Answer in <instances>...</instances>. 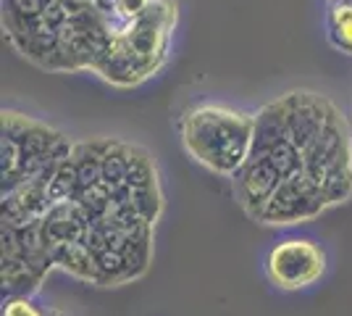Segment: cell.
Segmentation results:
<instances>
[{
	"mask_svg": "<svg viewBox=\"0 0 352 316\" xmlns=\"http://www.w3.org/2000/svg\"><path fill=\"white\" fill-rule=\"evenodd\" d=\"M176 27V0H155L140 21L118 37H111V48L95 72L118 87H134L153 76L168 59L171 32Z\"/></svg>",
	"mask_w": 352,
	"mask_h": 316,
	"instance_id": "cell-2",
	"label": "cell"
},
{
	"mask_svg": "<svg viewBox=\"0 0 352 316\" xmlns=\"http://www.w3.org/2000/svg\"><path fill=\"white\" fill-rule=\"evenodd\" d=\"M89 224H92V216L85 211L82 203H76V200H58V203H53L43 219V235L47 248H50V253L63 248V245L82 242L85 235H87Z\"/></svg>",
	"mask_w": 352,
	"mask_h": 316,
	"instance_id": "cell-6",
	"label": "cell"
},
{
	"mask_svg": "<svg viewBox=\"0 0 352 316\" xmlns=\"http://www.w3.org/2000/svg\"><path fill=\"white\" fill-rule=\"evenodd\" d=\"M326 37L339 53L352 56V0H331L326 11Z\"/></svg>",
	"mask_w": 352,
	"mask_h": 316,
	"instance_id": "cell-8",
	"label": "cell"
},
{
	"mask_svg": "<svg viewBox=\"0 0 352 316\" xmlns=\"http://www.w3.org/2000/svg\"><path fill=\"white\" fill-rule=\"evenodd\" d=\"M182 145L197 164L234 177L245 166L255 137V116L221 103L192 105L179 119Z\"/></svg>",
	"mask_w": 352,
	"mask_h": 316,
	"instance_id": "cell-1",
	"label": "cell"
},
{
	"mask_svg": "<svg viewBox=\"0 0 352 316\" xmlns=\"http://www.w3.org/2000/svg\"><path fill=\"white\" fill-rule=\"evenodd\" d=\"M326 271L323 251L310 240H284L271 248L265 258V274L268 280L281 290H302L316 285Z\"/></svg>",
	"mask_w": 352,
	"mask_h": 316,
	"instance_id": "cell-4",
	"label": "cell"
},
{
	"mask_svg": "<svg viewBox=\"0 0 352 316\" xmlns=\"http://www.w3.org/2000/svg\"><path fill=\"white\" fill-rule=\"evenodd\" d=\"M3 316H47L40 308L34 306L30 298H11V301H3Z\"/></svg>",
	"mask_w": 352,
	"mask_h": 316,
	"instance_id": "cell-9",
	"label": "cell"
},
{
	"mask_svg": "<svg viewBox=\"0 0 352 316\" xmlns=\"http://www.w3.org/2000/svg\"><path fill=\"white\" fill-rule=\"evenodd\" d=\"M53 261H56V266L66 269L74 277L98 285V274H100L98 271V258L85 242H74V245H63L58 251H53Z\"/></svg>",
	"mask_w": 352,
	"mask_h": 316,
	"instance_id": "cell-7",
	"label": "cell"
},
{
	"mask_svg": "<svg viewBox=\"0 0 352 316\" xmlns=\"http://www.w3.org/2000/svg\"><path fill=\"white\" fill-rule=\"evenodd\" d=\"M72 151L74 143L58 129L19 111H3V196L58 166Z\"/></svg>",
	"mask_w": 352,
	"mask_h": 316,
	"instance_id": "cell-3",
	"label": "cell"
},
{
	"mask_svg": "<svg viewBox=\"0 0 352 316\" xmlns=\"http://www.w3.org/2000/svg\"><path fill=\"white\" fill-rule=\"evenodd\" d=\"M326 209H329V200L323 196V190L305 171H300L276 187V193L261 211L258 222L274 227L300 224V222H310V219L321 216Z\"/></svg>",
	"mask_w": 352,
	"mask_h": 316,
	"instance_id": "cell-5",
	"label": "cell"
}]
</instances>
